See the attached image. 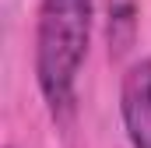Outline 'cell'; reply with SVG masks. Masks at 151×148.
<instances>
[{
	"mask_svg": "<svg viewBox=\"0 0 151 148\" xmlns=\"http://www.w3.org/2000/svg\"><path fill=\"white\" fill-rule=\"evenodd\" d=\"M91 36V0H42L35 28V78L53 116H70L77 71Z\"/></svg>",
	"mask_w": 151,
	"mask_h": 148,
	"instance_id": "1",
	"label": "cell"
},
{
	"mask_svg": "<svg viewBox=\"0 0 151 148\" xmlns=\"http://www.w3.org/2000/svg\"><path fill=\"white\" fill-rule=\"evenodd\" d=\"M119 113L127 123L130 148H151V60H137L123 74Z\"/></svg>",
	"mask_w": 151,
	"mask_h": 148,
	"instance_id": "2",
	"label": "cell"
}]
</instances>
